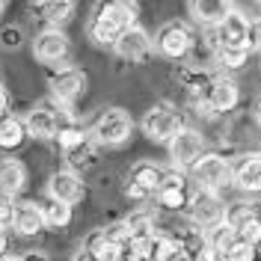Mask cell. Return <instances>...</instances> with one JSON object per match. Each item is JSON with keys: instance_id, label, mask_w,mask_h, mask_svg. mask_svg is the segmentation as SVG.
I'll list each match as a JSON object with an SVG mask.
<instances>
[{"instance_id": "cell-31", "label": "cell", "mask_w": 261, "mask_h": 261, "mask_svg": "<svg viewBox=\"0 0 261 261\" xmlns=\"http://www.w3.org/2000/svg\"><path fill=\"white\" fill-rule=\"evenodd\" d=\"M217 60L226 68H244L249 60V48H217Z\"/></svg>"}, {"instance_id": "cell-14", "label": "cell", "mask_w": 261, "mask_h": 261, "mask_svg": "<svg viewBox=\"0 0 261 261\" xmlns=\"http://www.w3.org/2000/svg\"><path fill=\"white\" fill-rule=\"evenodd\" d=\"M151 48H154V42H151V36H148L143 27H130V30H125L122 36H119V42L113 45V50L122 57V60H128V63H143L148 54H151Z\"/></svg>"}, {"instance_id": "cell-19", "label": "cell", "mask_w": 261, "mask_h": 261, "mask_svg": "<svg viewBox=\"0 0 261 261\" xmlns=\"http://www.w3.org/2000/svg\"><path fill=\"white\" fill-rule=\"evenodd\" d=\"M187 9H190L196 24L217 27L231 12V0H187Z\"/></svg>"}, {"instance_id": "cell-22", "label": "cell", "mask_w": 261, "mask_h": 261, "mask_svg": "<svg viewBox=\"0 0 261 261\" xmlns=\"http://www.w3.org/2000/svg\"><path fill=\"white\" fill-rule=\"evenodd\" d=\"M24 181H27V172L18 161H0V196L12 199L24 190Z\"/></svg>"}, {"instance_id": "cell-44", "label": "cell", "mask_w": 261, "mask_h": 261, "mask_svg": "<svg viewBox=\"0 0 261 261\" xmlns=\"http://www.w3.org/2000/svg\"><path fill=\"white\" fill-rule=\"evenodd\" d=\"M255 223L261 226V205H258V214H255Z\"/></svg>"}, {"instance_id": "cell-9", "label": "cell", "mask_w": 261, "mask_h": 261, "mask_svg": "<svg viewBox=\"0 0 261 261\" xmlns=\"http://www.w3.org/2000/svg\"><path fill=\"white\" fill-rule=\"evenodd\" d=\"M68 122H74V119L57 113L50 104H36L30 113L24 116L27 134H30V137H36V140H57L60 128H65Z\"/></svg>"}, {"instance_id": "cell-26", "label": "cell", "mask_w": 261, "mask_h": 261, "mask_svg": "<svg viewBox=\"0 0 261 261\" xmlns=\"http://www.w3.org/2000/svg\"><path fill=\"white\" fill-rule=\"evenodd\" d=\"M154 223H158V214L151 211V208H137V211H130V217L125 220V226L130 231V241L134 238H151L154 234Z\"/></svg>"}, {"instance_id": "cell-39", "label": "cell", "mask_w": 261, "mask_h": 261, "mask_svg": "<svg viewBox=\"0 0 261 261\" xmlns=\"http://www.w3.org/2000/svg\"><path fill=\"white\" fill-rule=\"evenodd\" d=\"M9 116V95L0 89V119H6Z\"/></svg>"}, {"instance_id": "cell-5", "label": "cell", "mask_w": 261, "mask_h": 261, "mask_svg": "<svg viewBox=\"0 0 261 261\" xmlns=\"http://www.w3.org/2000/svg\"><path fill=\"white\" fill-rule=\"evenodd\" d=\"M89 130H92L95 143H101V146H122L130 137V130H134V122H130L128 110H122V107H107V110L95 119V125Z\"/></svg>"}, {"instance_id": "cell-38", "label": "cell", "mask_w": 261, "mask_h": 261, "mask_svg": "<svg viewBox=\"0 0 261 261\" xmlns=\"http://www.w3.org/2000/svg\"><path fill=\"white\" fill-rule=\"evenodd\" d=\"M21 261H50L48 252H39V249H30V252H24L21 255Z\"/></svg>"}, {"instance_id": "cell-28", "label": "cell", "mask_w": 261, "mask_h": 261, "mask_svg": "<svg viewBox=\"0 0 261 261\" xmlns=\"http://www.w3.org/2000/svg\"><path fill=\"white\" fill-rule=\"evenodd\" d=\"M42 217H45V228H65L71 223V205L48 199L42 202Z\"/></svg>"}, {"instance_id": "cell-24", "label": "cell", "mask_w": 261, "mask_h": 261, "mask_svg": "<svg viewBox=\"0 0 261 261\" xmlns=\"http://www.w3.org/2000/svg\"><path fill=\"white\" fill-rule=\"evenodd\" d=\"M27 137H30V134H27L24 119H15V116H6V119H0V148H6V151L21 148Z\"/></svg>"}, {"instance_id": "cell-21", "label": "cell", "mask_w": 261, "mask_h": 261, "mask_svg": "<svg viewBox=\"0 0 261 261\" xmlns=\"http://www.w3.org/2000/svg\"><path fill=\"white\" fill-rule=\"evenodd\" d=\"M161 178H163V169L158 166V163H151V161H140V163H134V166H130L128 184L140 187V190H146L148 196H154V190H158Z\"/></svg>"}, {"instance_id": "cell-1", "label": "cell", "mask_w": 261, "mask_h": 261, "mask_svg": "<svg viewBox=\"0 0 261 261\" xmlns=\"http://www.w3.org/2000/svg\"><path fill=\"white\" fill-rule=\"evenodd\" d=\"M134 27V6L128 0H101L89 21V39L95 45H110L113 48L119 36Z\"/></svg>"}, {"instance_id": "cell-41", "label": "cell", "mask_w": 261, "mask_h": 261, "mask_svg": "<svg viewBox=\"0 0 261 261\" xmlns=\"http://www.w3.org/2000/svg\"><path fill=\"white\" fill-rule=\"evenodd\" d=\"M74 261H95V258H92L89 252H83V249H81V252H77V258H74Z\"/></svg>"}, {"instance_id": "cell-40", "label": "cell", "mask_w": 261, "mask_h": 261, "mask_svg": "<svg viewBox=\"0 0 261 261\" xmlns=\"http://www.w3.org/2000/svg\"><path fill=\"white\" fill-rule=\"evenodd\" d=\"M6 249H9V231H6V228H0V258L6 255Z\"/></svg>"}, {"instance_id": "cell-18", "label": "cell", "mask_w": 261, "mask_h": 261, "mask_svg": "<svg viewBox=\"0 0 261 261\" xmlns=\"http://www.w3.org/2000/svg\"><path fill=\"white\" fill-rule=\"evenodd\" d=\"M12 228L18 234L30 238V234H39L45 228V217H42V205L39 202H18L15 211H12Z\"/></svg>"}, {"instance_id": "cell-20", "label": "cell", "mask_w": 261, "mask_h": 261, "mask_svg": "<svg viewBox=\"0 0 261 261\" xmlns=\"http://www.w3.org/2000/svg\"><path fill=\"white\" fill-rule=\"evenodd\" d=\"M181 86H184V92L193 98L199 107H205V101H208V89H211V74L208 71H202V68H184L178 74Z\"/></svg>"}, {"instance_id": "cell-10", "label": "cell", "mask_w": 261, "mask_h": 261, "mask_svg": "<svg viewBox=\"0 0 261 261\" xmlns=\"http://www.w3.org/2000/svg\"><path fill=\"white\" fill-rule=\"evenodd\" d=\"M202 151H205V137L193 128H184L178 130L172 140H169V158H172V166L175 169H190L199 158H202Z\"/></svg>"}, {"instance_id": "cell-30", "label": "cell", "mask_w": 261, "mask_h": 261, "mask_svg": "<svg viewBox=\"0 0 261 261\" xmlns=\"http://www.w3.org/2000/svg\"><path fill=\"white\" fill-rule=\"evenodd\" d=\"M223 258L226 261H255L258 258V246H252V244H246V241H241V238H234V244L223 252Z\"/></svg>"}, {"instance_id": "cell-16", "label": "cell", "mask_w": 261, "mask_h": 261, "mask_svg": "<svg viewBox=\"0 0 261 261\" xmlns=\"http://www.w3.org/2000/svg\"><path fill=\"white\" fill-rule=\"evenodd\" d=\"M241 101V92H238V83L231 77H214L211 89H208V101H205V110L208 113H228L234 110ZM202 110V107H199Z\"/></svg>"}, {"instance_id": "cell-3", "label": "cell", "mask_w": 261, "mask_h": 261, "mask_svg": "<svg viewBox=\"0 0 261 261\" xmlns=\"http://www.w3.org/2000/svg\"><path fill=\"white\" fill-rule=\"evenodd\" d=\"M190 178L196 181L199 190H211L220 193L223 187L231 184V163L220 154H202L199 161L190 166Z\"/></svg>"}, {"instance_id": "cell-7", "label": "cell", "mask_w": 261, "mask_h": 261, "mask_svg": "<svg viewBox=\"0 0 261 261\" xmlns=\"http://www.w3.org/2000/svg\"><path fill=\"white\" fill-rule=\"evenodd\" d=\"M143 130H146V137L151 143H169L178 130H184V119L175 107H169V104H158V107H151L143 119Z\"/></svg>"}, {"instance_id": "cell-6", "label": "cell", "mask_w": 261, "mask_h": 261, "mask_svg": "<svg viewBox=\"0 0 261 261\" xmlns=\"http://www.w3.org/2000/svg\"><path fill=\"white\" fill-rule=\"evenodd\" d=\"M154 48L166 60H184L193 48V33L184 21H166L161 30L154 33Z\"/></svg>"}, {"instance_id": "cell-29", "label": "cell", "mask_w": 261, "mask_h": 261, "mask_svg": "<svg viewBox=\"0 0 261 261\" xmlns=\"http://www.w3.org/2000/svg\"><path fill=\"white\" fill-rule=\"evenodd\" d=\"M234 238H238V231L231 226H226V223H220L217 228H211V231H205V244H208V249H214V252H226L228 246L234 244Z\"/></svg>"}, {"instance_id": "cell-13", "label": "cell", "mask_w": 261, "mask_h": 261, "mask_svg": "<svg viewBox=\"0 0 261 261\" xmlns=\"http://www.w3.org/2000/svg\"><path fill=\"white\" fill-rule=\"evenodd\" d=\"M83 196H86V184L74 169H60V172L50 175L48 199H57V202H65V205H77V202H83Z\"/></svg>"}, {"instance_id": "cell-34", "label": "cell", "mask_w": 261, "mask_h": 261, "mask_svg": "<svg viewBox=\"0 0 261 261\" xmlns=\"http://www.w3.org/2000/svg\"><path fill=\"white\" fill-rule=\"evenodd\" d=\"M246 48H249V50H261V18H252V21H249Z\"/></svg>"}, {"instance_id": "cell-33", "label": "cell", "mask_w": 261, "mask_h": 261, "mask_svg": "<svg viewBox=\"0 0 261 261\" xmlns=\"http://www.w3.org/2000/svg\"><path fill=\"white\" fill-rule=\"evenodd\" d=\"M0 48H6V50L21 48V30L18 27H3L0 30Z\"/></svg>"}, {"instance_id": "cell-8", "label": "cell", "mask_w": 261, "mask_h": 261, "mask_svg": "<svg viewBox=\"0 0 261 261\" xmlns=\"http://www.w3.org/2000/svg\"><path fill=\"white\" fill-rule=\"evenodd\" d=\"M190 181L187 175L181 172V169H169V172H163L161 184H158V190H154V199H158V205H163L166 211H181V208H187L190 205Z\"/></svg>"}, {"instance_id": "cell-42", "label": "cell", "mask_w": 261, "mask_h": 261, "mask_svg": "<svg viewBox=\"0 0 261 261\" xmlns=\"http://www.w3.org/2000/svg\"><path fill=\"white\" fill-rule=\"evenodd\" d=\"M255 119H258V125H261V98H258V104H255Z\"/></svg>"}, {"instance_id": "cell-46", "label": "cell", "mask_w": 261, "mask_h": 261, "mask_svg": "<svg viewBox=\"0 0 261 261\" xmlns=\"http://www.w3.org/2000/svg\"><path fill=\"white\" fill-rule=\"evenodd\" d=\"M30 3H45V0H30Z\"/></svg>"}, {"instance_id": "cell-27", "label": "cell", "mask_w": 261, "mask_h": 261, "mask_svg": "<svg viewBox=\"0 0 261 261\" xmlns=\"http://www.w3.org/2000/svg\"><path fill=\"white\" fill-rule=\"evenodd\" d=\"M255 214H258V205H252V202H231V205H226V226L241 231L244 226L255 223Z\"/></svg>"}, {"instance_id": "cell-4", "label": "cell", "mask_w": 261, "mask_h": 261, "mask_svg": "<svg viewBox=\"0 0 261 261\" xmlns=\"http://www.w3.org/2000/svg\"><path fill=\"white\" fill-rule=\"evenodd\" d=\"M187 211H190V223L202 231H211L220 223H226V202L220 199V193L211 190H193Z\"/></svg>"}, {"instance_id": "cell-15", "label": "cell", "mask_w": 261, "mask_h": 261, "mask_svg": "<svg viewBox=\"0 0 261 261\" xmlns=\"http://www.w3.org/2000/svg\"><path fill=\"white\" fill-rule=\"evenodd\" d=\"M246 36H249V18L231 9L217 24V48H246Z\"/></svg>"}, {"instance_id": "cell-25", "label": "cell", "mask_w": 261, "mask_h": 261, "mask_svg": "<svg viewBox=\"0 0 261 261\" xmlns=\"http://www.w3.org/2000/svg\"><path fill=\"white\" fill-rule=\"evenodd\" d=\"M30 6L54 27L65 24L71 18V12H74V0H45V3H30Z\"/></svg>"}, {"instance_id": "cell-2", "label": "cell", "mask_w": 261, "mask_h": 261, "mask_svg": "<svg viewBox=\"0 0 261 261\" xmlns=\"http://www.w3.org/2000/svg\"><path fill=\"white\" fill-rule=\"evenodd\" d=\"M57 143H60V151L71 166H89L95 161V137H92V130L81 128L77 122H68L65 128H60Z\"/></svg>"}, {"instance_id": "cell-12", "label": "cell", "mask_w": 261, "mask_h": 261, "mask_svg": "<svg viewBox=\"0 0 261 261\" xmlns=\"http://www.w3.org/2000/svg\"><path fill=\"white\" fill-rule=\"evenodd\" d=\"M48 86H50L54 101H60V104H74V101L83 95V89H86V74H83L81 68H74V65H65V68H60V71L50 74Z\"/></svg>"}, {"instance_id": "cell-35", "label": "cell", "mask_w": 261, "mask_h": 261, "mask_svg": "<svg viewBox=\"0 0 261 261\" xmlns=\"http://www.w3.org/2000/svg\"><path fill=\"white\" fill-rule=\"evenodd\" d=\"M238 238L246 241V244H252V246H261V226L258 223H249V226H244L238 231Z\"/></svg>"}, {"instance_id": "cell-32", "label": "cell", "mask_w": 261, "mask_h": 261, "mask_svg": "<svg viewBox=\"0 0 261 261\" xmlns=\"http://www.w3.org/2000/svg\"><path fill=\"white\" fill-rule=\"evenodd\" d=\"M104 238L110 241V244H119V246H125L130 241V231L125 223H113V226H107L104 228Z\"/></svg>"}, {"instance_id": "cell-17", "label": "cell", "mask_w": 261, "mask_h": 261, "mask_svg": "<svg viewBox=\"0 0 261 261\" xmlns=\"http://www.w3.org/2000/svg\"><path fill=\"white\" fill-rule=\"evenodd\" d=\"M231 181L244 193H261V154H246L231 166Z\"/></svg>"}, {"instance_id": "cell-45", "label": "cell", "mask_w": 261, "mask_h": 261, "mask_svg": "<svg viewBox=\"0 0 261 261\" xmlns=\"http://www.w3.org/2000/svg\"><path fill=\"white\" fill-rule=\"evenodd\" d=\"M3 6H6V0H0V12H3Z\"/></svg>"}, {"instance_id": "cell-47", "label": "cell", "mask_w": 261, "mask_h": 261, "mask_svg": "<svg viewBox=\"0 0 261 261\" xmlns=\"http://www.w3.org/2000/svg\"><path fill=\"white\" fill-rule=\"evenodd\" d=\"M258 3H261V0H258Z\"/></svg>"}, {"instance_id": "cell-36", "label": "cell", "mask_w": 261, "mask_h": 261, "mask_svg": "<svg viewBox=\"0 0 261 261\" xmlns=\"http://www.w3.org/2000/svg\"><path fill=\"white\" fill-rule=\"evenodd\" d=\"M12 211H15V205H12V199H6V196H0V228L12 226Z\"/></svg>"}, {"instance_id": "cell-43", "label": "cell", "mask_w": 261, "mask_h": 261, "mask_svg": "<svg viewBox=\"0 0 261 261\" xmlns=\"http://www.w3.org/2000/svg\"><path fill=\"white\" fill-rule=\"evenodd\" d=\"M0 261H21V255H3Z\"/></svg>"}, {"instance_id": "cell-23", "label": "cell", "mask_w": 261, "mask_h": 261, "mask_svg": "<svg viewBox=\"0 0 261 261\" xmlns=\"http://www.w3.org/2000/svg\"><path fill=\"white\" fill-rule=\"evenodd\" d=\"M187 255L178 246L175 238L169 234H151V244H148V261H181Z\"/></svg>"}, {"instance_id": "cell-37", "label": "cell", "mask_w": 261, "mask_h": 261, "mask_svg": "<svg viewBox=\"0 0 261 261\" xmlns=\"http://www.w3.org/2000/svg\"><path fill=\"white\" fill-rule=\"evenodd\" d=\"M193 258H196V261H226L223 255H220V252H214V249H208V246H205L202 252H196Z\"/></svg>"}, {"instance_id": "cell-11", "label": "cell", "mask_w": 261, "mask_h": 261, "mask_svg": "<svg viewBox=\"0 0 261 261\" xmlns=\"http://www.w3.org/2000/svg\"><path fill=\"white\" fill-rule=\"evenodd\" d=\"M68 36H65L60 27H48V30H42L36 39H33V57L39 60V63L45 65H57L63 63L65 57H68Z\"/></svg>"}]
</instances>
